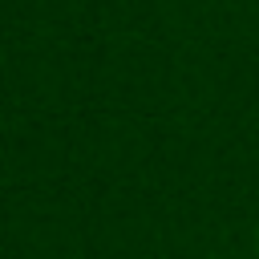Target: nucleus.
Wrapping results in <instances>:
<instances>
[{
	"label": "nucleus",
	"instance_id": "nucleus-1",
	"mask_svg": "<svg viewBox=\"0 0 259 259\" xmlns=\"http://www.w3.org/2000/svg\"><path fill=\"white\" fill-rule=\"evenodd\" d=\"M255 247H259V235H255Z\"/></svg>",
	"mask_w": 259,
	"mask_h": 259
}]
</instances>
